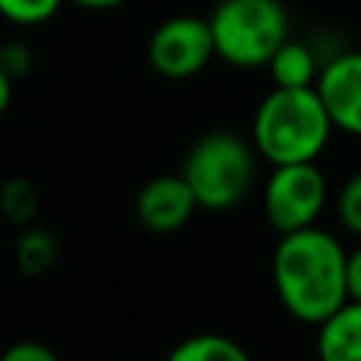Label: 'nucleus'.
<instances>
[{
  "instance_id": "f257e3e1",
  "label": "nucleus",
  "mask_w": 361,
  "mask_h": 361,
  "mask_svg": "<svg viewBox=\"0 0 361 361\" xmlns=\"http://www.w3.org/2000/svg\"><path fill=\"white\" fill-rule=\"evenodd\" d=\"M349 250L324 228L286 231L273 254V282L282 307L301 324H324L349 301L345 286Z\"/></svg>"
},
{
  "instance_id": "f03ea898",
  "label": "nucleus",
  "mask_w": 361,
  "mask_h": 361,
  "mask_svg": "<svg viewBox=\"0 0 361 361\" xmlns=\"http://www.w3.org/2000/svg\"><path fill=\"white\" fill-rule=\"evenodd\" d=\"M333 121L314 86H276L254 114V149L269 165L314 162L326 149Z\"/></svg>"
},
{
  "instance_id": "7ed1b4c3",
  "label": "nucleus",
  "mask_w": 361,
  "mask_h": 361,
  "mask_svg": "<svg viewBox=\"0 0 361 361\" xmlns=\"http://www.w3.org/2000/svg\"><path fill=\"white\" fill-rule=\"evenodd\" d=\"M254 152L238 133L212 130L187 149L180 175L203 209L222 212L247 197L257 175Z\"/></svg>"
},
{
  "instance_id": "20e7f679",
  "label": "nucleus",
  "mask_w": 361,
  "mask_h": 361,
  "mask_svg": "<svg viewBox=\"0 0 361 361\" xmlns=\"http://www.w3.org/2000/svg\"><path fill=\"white\" fill-rule=\"evenodd\" d=\"M216 57L231 67H267L288 38V13L279 0H219L209 16Z\"/></svg>"
},
{
  "instance_id": "39448f33",
  "label": "nucleus",
  "mask_w": 361,
  "mask_h": 361,
  "mask_svg": "<svg viewBox=\"0 0 361 361\" xmlns=\"http://www.w3.org/2000/svg\"><path fill=\"white\" fill-rule=\"evenodd\" d=\"M326 206V178L314 162L273 165L263 187V209L279 235L307 228L320 219Z\"/></svg>"
},
{
  "instance_id": "423d86ee",
  "label": "nucleus",
  "mask_w": 361,
  "mask_h": 361,
  "mask_svg": "<svg viewBox=\"0 0 361 361\" xmlns=\"http://www.w3.org/2000/svg\"><path fill=\"white\" fill-rule=\"evenodd\" d=\"M152 70L169 80H187L200 73L216 57L209 19L200 16H171L152 32L146 48Z\"/></svg>"
},
{
  "instance_id": "0eeeda50",
  "label": "nucleus",
  "mask_w": 361,
  "mask_h": 361,
  "mask_svg": "<svg viewBox=\"0 0 361 361\" xmlns=\"http://www.w3.org/2000/svg\"><path fill=\"white\" fill-rule=\"evenodd\" d=\"M314 89L324 99L333 127L361 137V51H343L326 61Z\"/></svg>"
},
{
  "instance_id": "6e6552de",
  "label": "nucleus",
  "mask_w": 361,
  "mask_h": 361,
  "mask_svg": "<svg viewBox=\"0 0 361 361\" xmlns=\"http://www.w3.org/2000/svg\"><path fill=\"white\" fill-rule=\"evenodd\" d=\"M200 209L197 197H193L190 184L184 175H162L143 184L137 193V219L143 228L169 235L190 222V216Z\"/></svg>"
},
{
  "instance_id": "1a4fd4ad",
  "label": "nucleus",
  "mask_w": 361,
  "mask_h": 361,
  "mask_svg": "<svg viewBox=\"0 0 361 361\" xmlns=\"http://www.w3.org/2000/svg\"><path fill=\"white\" fill-rule=\"evenodd\" d=\"M317 330V352L326 361H361V301L349 298Z\"/></svg>"
},
{
  "instance_id": "9d476101",
  "label": "nucleus",
  "mask_w": 361,
  "mask_h": 361,
  "mask_svg": "<svg viewBox=\"0 0 361 361\" xmlns=\"http://www.w3.org/2000/svg\"><path fill=\"white\" fill-rule=\"evenodd\" d=\"M267 70H269V76H273V86H282V89L314 86L320 76L317 54H314L305 42H292V38H286V42L276 48Z\"/></svg>"
},
{
  "instance_id": "9b49d317",
  "label": "nucleus",
  "mask_w": 361,
  "mask_h": 361,
  "mask_svg": "<svg viewBox=\"0 0 361 361\" xmlns=\"http://www.w3.org/2000/svg\"><path fill=\"white\" fill-rule=\"evenodd\" d=\"M171 361H247V352L228 336L200 333L171 349Z\"/></svg>"
},
{
  "instance_id": "f8f14e48",
  "label": "nucleus",
  "mask_w": 361,
  "mask_h": 361,
  "mask_svg": "<svg viewBox=\"0 0 361 361\" xmlns=\"http://www.w3.org/2000/svg\"><path fill=\"white\" fill-rule=\"evenodd\" d=\"M57 260V241L44 228H25L16 238V267L25 276H42L54 267Z\"/></svg>"
},
{
  "instance_id": "ddd939ff",
  "label": "nucleus",
  "mask_w": 361,
  "mask_h": 361,
  "mask_svg": "<svg viewBox=\"0 0 361 361\" xmlns=\"http://www.w3.org/2000/svg\"><path fill=\"white\" fill-rule=\"evenodd\" d=\"M38 209V193L29 178H10L0 187V212L13 225H29Z\"/></svg>"
},
{
  "instance_id": "4468645a",
  "label": "nucleus",
  "mask_w": 361,
  "mask_h": 361,
  "mask_svg": "<svg viewBox=\"0 0 361 361\" xmlns=\"http://www.w3.org/2000/svg\"><path fill=\"white\" fill-rule=\"evenodd\" d=\"M63 0H0V16L16 25H38L61 10Z\"/></svg>"
},
{
  "instance_id": "2eb2a0df",
  "label": "nucleus",
  "mask_w": 361,
  "mask_h": 361,
  "mask_svg": "<svg viewBox=\"0 0 361 361\" xmlns=\"http://www.w3.org/2000/svg\"><path fill=\"white\" fill-rule=\"evenodd\" d=\"M336 209H339V222H343L352 235L361 238V171L343 184L339 200H336Z\"/></svg>"
},
{
  "instance_id": "dca6fc26",
  "label": "nucleus",
  "mask_w": 361,
  "mask_h": 361,
  "mask_svg": "<svg viewBox=\"0 0 361 361\" xmlns=\"http://www.w3.org/2000/svg\"><path fill=\"white\" fill-rule=\"evenodd\" d=\"M29 48H25L23 42H10V44H4V48H0V67L6 70V73L13 76V80H16L19 73H25V70H29Z\"/></svg>"
},
{
  "instance_id": "f3484780",
  "label": "nucleus",
  "mask_w": 361,
  "mask_h": 361,
  "mask_svg": "<svg viewBox=\"0 0 361 361\" xmlns=\"http://www.w3.org/2000/svg\"><path fill=\"white\" fill-rule=\"evenodd\" d=\"M4 361H54V349L42 343H16L4 352Z\"/></svg>"
},
{
  "instance_id": "a211bd4d",
  "label": "nucleus",
  "mask_w": 361,
  "mask_h": 361,
  "mask_svg": "<svg viewBox=\"0 0 361 361\" xmlns=\"http://www.w3.org/2000/svg\"><path fill=\"white\" fill-rule=\"evenodd\" d=\"M345 286H349V298L361 301V247L345 257Z\"/></svg>"
},
{
  "instance_id": "6ab92c4d",
  "label": "nucleus",
  "mask_w": 361,
  "mask_h": 361,
  "mask_svg": "<svg viewBox=\"0 0 361 361\" xmlns=\"http://www.w3.org/2000/svg\"><path fill=\"white\" fill-rule=\"evenodd\" d=\"M10 99H13V76L0 67V114L10 108Z\"/></svg>"
},
{
  "instance_id": "aec40b11",
  "label": "nucleus",
  "mask_w": 361,
  "mask_h": 361,
  "mask_svg": "<svg viewBox=\"0 0 361 361\" xmlns=\"http://www.w3.org/2000/svg\"><path fill=\"white\" fill-rule=\"evenodd\" d=\"M76 6H86V10H111V6L124 4V0H73Z\"/></svg>"
}]
</instances>
